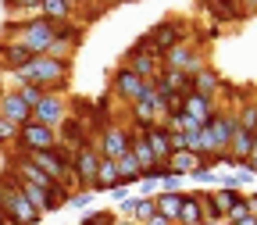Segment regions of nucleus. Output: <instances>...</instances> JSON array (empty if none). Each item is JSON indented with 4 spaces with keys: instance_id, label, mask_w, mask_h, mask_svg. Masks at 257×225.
I'll return each instance as SVG.
<instances>
[{
    "instance_id": "20e7f679",
    "label": "nucleus",
    "mask_w": 257,
    "mask_h": 225,
    "mask_svg": "<svg viewBox=\"0 0 257 225\" xmlns=\"http://www.w3.org/2000/svg\"><path fill=\"white\" fill-rule=\"evenodd\" d=\"M15 40L40 57V54H47L50 43H54V25H50L47 18H22V29H18Z\"/></svg>"
},
{
    "instance_id": "ddd939ff",
    "label": "nucleus",
    "mask_w": 257,
    "mask_h": 225,
    "mask_svg": "<svg viewBox=\"0 0 257 225\" xmlns=\"http://www.w3.org/2000/svg\"><path fill=\"white\" fill-rule=\"evenodd\" d=\"M218 100H211V96H200V93H189L186 96V104H182V115L189 122H197V125H207L214 115H218Z\"/></svg>"
},
{
    "instance_id": "b1692460",
    "label": "nucleus",
    "mask_w": 257,
    "mask_h": 225,
    "mask_svg": "<svg viewBox=\"0 0 257 225\" xmlns=\"http://www.w3.org/2000/svg\"><path fill=\"white\" fill-rule=\"evenodd\" d=\"M11 89L22 96V100H25L29 107H36V104L43 100V96H47V89H43V86H36V82H15Z\"/></svg>"
},
{
    "instance_id": "c756f323",
    "label": "nucleus",
    "mask_w": 257,
    "mask_h": 225,
    "mask_svg": "<svg viewBox=\"0 0 257 225\" xmlns=\"http://www.w3.org/2000/svg\"><path fill=\"white\" fill-rule=\"evenodd\" d=\"M89 200H93L89 189H75L72 197H68V207H79V211H82V207H89Z\"/></svg>"
},
{
    "instance_id": "ea45409f",
    "label": "nucleus",
    "mask_w": 257,
    "mask_h": 225,
    "mask_svg": "<svg viewBox=\"0 0 257 225\" xmlns=\"http://www.w3.org/2000/svg\"><path fill=\"white\" fill-rule=\"evenodd\" d=\"M253 140H257V133H253Z\"/></svg>"
},
{
    "instance_id": "423d86ee",
    "label": "nucleus",
    "mask_w": 257,
    "mask_h": 225,
    "mask_svg": "<svg viewBox=\"0 0 257 225\" xmlns=\"http://www.w3.org/2000/svg\"><path fill=\"white\" fill-rule=\"evenodd\" d=\"M57 133V143L61 147H68L72 154H79V150H86V147H93V133H89V125L82 122V118H75V115H64V122L54 129Z\"/></svg>"
},
{
    "instance_id": "473e14b6",
    "label": "nucleus",
    "mask_w": 257,
    "mask_h": 225,
    "mask_svg": "<svg viewBox=\"0 0 257 225\" xmlns=\"http://www.w3.org/2000/svg\"><path fill=\"white\" fill-rule=\"evenodd\" d=\"M246 172H250V175H257V150L246 157Z\"/></svg>"
},
{
    "instance_id": "cd10ccee",
    "label": "nucleus",
    "mask_w": 257,
    "mask_h": 225,
    "mask_svg": "<svg viewBox=\"0 0 257 225\" xmlns=\"http://www.w3.org/2000/svg\"><path fill=\"white\" fill-rule=\"evenodd\" d=\"M225 225H257V214H250V211L243 207V211H232L229 218H225Z\"/></svg>"
},
{
    "instance_id": "1a4fd4ad",
    "label": "nucleus",
    "mask_w": 257,
    "mask_h": 225,
    "mask_svg": "<svg viewBox=\"0 0 257 225\" xmlns=\"http://www.w3.org/2000/svg\"><path fill=\"white\" fill-rule=\"evenodd\" d=\"M64 115H68V100L57 96V93H47L43 100L32 107V122H36V125H47V129H57V125L64 122Z\"/></svg>"
},
{
    "instance_id": "79ce46f5",
    "label": "nucleus",
    "mask_w": 257,
    "mask_h": 225,
    "mask_svg": "<svg viewBox=\"0 0 257 225\" xmlns=\"http://www.w3.org/2000/svg\"><path fill=\"white\" fill-rule=\"evenodd\" d=\"M253 104H257V100H253Z\"/></svg>"
},
{
    "instance_id": "f3484780",
    "label": "nucleus",
    "mask_w": 257,
    "mask_h": 225,
    "mask_svg": "<svg viewBox=\"0 0 257 225\" xmlns=\"http://www.w3.org/2000/svg\"><path fill=\"white\" fill-rule=\"evenodd\" d=\"M111 189H118V161L100 157V168H96V179H93V193H111Z\"/></svg>"
},
{
    "instance_id": "5701e85b",
    "label": "nucleus",
    "mask_w": 257,
    "mask_h": 225,
    "mask_svg": "<svg viewBox=\"0 0 257 225\" xmlns=\"http://www.w3.org/2000/svg\"><path fill=\"white\" fill-rule=\"evenodd\" d=\"M68 197H72V193L64 189L61 182H50V186H47V207H43V214H54V211H61V207H68Z\"/></svg>"
},
{
    "instance_id": "f8f14e48",
    "label": "nucleus",
    "mask_w": 257,
    "mask_h": 225,
    "mask_svg": "<svg viewBox=\"0 0 257 225\" xmlns=\"http://www.w3.org/2000/svg\"><path fill=\"white\" fill-rule=\"evenodd\" d=\"M32 57H36V54H32L29 47H22L18 40H0V68H4L8 75L22 72Z\"/></svg>"
},
{
    "instance_id": "58836bf2",
    "label": "nucleus",
    "mask_w": 257,
    "mask_h": 225,
    "mask_svg": "<svg viewBox=\"0 0 257 225\" xmlns=\"http://www.w3.org/2000/svg\"><path fill=\"white\" fill-rule=\"evenodd\" d=\"M93 4H100V0H93Z\"/></svg>"
},
{
    "instance_id": "2f4dec72",
    "label": "nucleus",
    "mask_w": 257,
    "mask_h": 225,
    "mask_svg": "<svg viewBox=\"0 0 257 225\" xmlns=\"http://www.w3.org/2000/svg\"><path fill=\"white\" fill-rule=\"evenodd\" d=\"M143 225H175V221H168L165 214H157V211H154V214H150V218H147Z\"/></svg>"
},
{
    "instance_id": "4468645a",
    "label": "nucleus",
    "mask_w": 257,
    "mask_h": 225,
    "mask_svg": "<svg viewBox=\"0 0 257 225\" xmlns=\"http://www.w3.org/2000/svg\"><path fill=\"white\" fill-rule=\"evenodd\" d=\"M143 140H147V147H150V154H154V161H168L172 157V133H168V129L165 125H150L147 129V133H140Z\"/></svg>"
},
{
    "instance_id": "393cba45",
    "label": "nucleus",
    "mask_w": 257,
    "mask_h": 225,
    "mask_svg": "<svg viewBox=\"0 0 257 225\" xmlns=\"http://www.w3.org/2000/svg\"><path fill=\"white\" fill-rule=\"evenodd\" d=\"M236 125L246 129V133H257V104L253 100H246V104L236 107Z\"/></svg>"
},
{
    "instance_id": "f03ea898",
    "label": "nucleus",
    "mask_w": 257,
    "mask_h": 225,
    "mask_svg": "<svg viewBox=\"0 0 257 225\" xmlns=\"http://www.w3.org/2000/svg\"><path fill=\"white\" fill-rule=\"evenodd\" d=\"M147 93V82L128 68V64H118V68L111 72V96L118 104H125V107H133L140 96Z\"/></svg>"
},
{
    "instance_id": "f704fd0d",
    "label": "nucleus",
    "mask_w": 257,
    "mask_h": 225,
    "mask_svg": "<svg viewBox=\"0 0 257 225\" xmlns=\"http://www.w3.org/2000/svg\"><path fill=\"white\" fill-rule=\"evenodd\" d=\"M114 225H140V221H133V218H118Z\"/></svg>"
},
{
    "instance_id": "7ed1b4c3",
    "label": "nucleus",
    "mask_w": 257,
    "mask_h": 225,
    "mask_svg": "<svg viewBox=\"0 0 257 225\" xmlns=\"http://www.w3.org/2000/svg\"><path fill=\"white\" fill-rule=\"evenodd\" d=\"M150 43H154V50H157V57L161 54H168L172 47H179V43H186L189 40V29H186V22L182 18H165V22H157V25H150Z\"/></svg>"
},
{
    "instance_id": "bb28decb",
    "label": "nucleus",
    "mask_w": 257,
    "mask_h": 225,
    "mask_svg": "<svg viewBox=\"0 0 257 225\" xmlns=\"http://www.w3.org/2000/svg\"><path fill=\"white\" fill-rule=\"evenodd\" d=\"M4 4H8V11L15 15H29V11H40V0H4Z\"/></svg>"
},
{
    "instance_id": "9b49d317",
    "label": "nucleus",
    "mask_w": 257,
    "mask_h": 225,
    "mask_svg": "<svg viewBox=\"0 0 257 225\" xmlns=\"http://www.w3.org/2000/svg\"><path fill=\"white\" fill-rule=\"evenodd\" d=\"M0 118H4L8 125H15V129H22V125L32 122V107L22 100L15 89H8L4 96H0Z\"/></svg>"
},
{
    "instance_id": "aec40b11",
    "label": "nucleus",
    "mask_w": 257,
    "mask_h": 225,
    "mask_svg": "<svg viewBox=\"0 0 257 225\" xmlns=\"http://www.w3.org/2000/svg\"><path fill=\"white\" fill-rule=\"evenodd\" d=\"M125 64H128V68H133L143 82H147V79H154V75L161 72V57H157V54H128V57H125Z\"/></svg>"
},
{
    "instance_id": "6ab92c4d",
    "label": "nucleus",
    "mask_w": 257,
    "mask_h": 225,
    "mask_svg": "<svg viewBox=\"0 0 257 225\" xmlns=\"http://www.w3.org/2000/svg\"><path fill=\"white\" fill-rule=\"evenodd\" d=\"M218 89H221V75L211 68V64H204V68L193 75V93H200V96H218Z\"/></svg>"
},
{
    "instance_id": "412c9836",
    "label": "nucleus",
    "mask_w": 257,
    "mask_h": 225,
    "mask_svg": "<svg viewBox=\"0 0 257 225\" xmlns=\"http://www.w3.org/2000/svg\"><path fill=\"white\" fill-rule=\"evenodd\" d=\"M40 18L47 22H72L75 18V8L68 4V0H40Z\"/></svg>"
},
{
    "instance_id": "a878e982",
    "label": "nucleus",
    "mask_w": 257,
    "mask_h": 225,
    "mask_svg": "<svg viewBox=\"0 0 257 225\" xmlns=\"http://www.w3.org/2000/svg\"><path fill=\"white\" fill-rule=\"evenodd\" d=\"M114 221H118V214L111 207H104V211H89L79 225H114Z\"/></svg>"
},
{
    "instance_id": "0eeeda50",
    "label": "nucleus",
    "mask_w": 257,
    "mask_h": 225,
    "mask_svg": "<svg viewBox=\"0 0 257 225\" xmlns=\"http://www.w3.org/2000/svg\"><path fill=\"white\" fill-rule=\"evenodd\" d=\"M57 143V133L47 125H36V122H29L18 129V140H15V150H25V154H40V150H50Z\"/></svg>"
},
{
    "instance_id": "7c9ffc66",
    "label": "nucleus",
    "mask_w": 257,
    "mask_h": 225,
    "mask_svg": "<svg viewBox=\"0 0 257 225\" xmlns=\"http://www.w3.org/2000/svg\"><path fill=\"white\" fill-rule=\"evenodd\" d=\"M189 179H193V182H200V186H218V175H214L211 168H197Z\"/></svg>"
},
{
    "instance_id": "72a5a7b5",
    "label": "nucleus",
    "mask_w": 257,
    "mask_h": 225,
    "mask_svg": "<svg viewBox=\"0 0 257 225\" xmlns=\"http://www.w3.org/2000/svg\"><path fill=\"white\" fill-rule=\"evenodd\" d=\"M246 207H250V214H257V193H246Z\"/></svg>"
},
{
    "instance_id": "c9c22d12",
    "label": "nucleus",
    "mask_w": 257,
    "mask_h": 225,
    "mask_svg": "<svg viewBox=\"0 0 257 225\" xmlns=\"http://www.w3.org/2000/svg\"><path fill=\"white\" fill-rule=\"evenodd\" d=\"M200 225H225V221H200Z\"/></svg>"
},
{
    "instance_id": "6e6552de",
    "label": "nucleus",
    "mask_w": 257,
    "mask_h": 225,
    "mask_svg": "<svg viewBox=\"0 0 257 225\" xmlns=\"http://www.w3.org/2000/svg\"><path fill=\"white\" fill-rule=\"evenodd\" d=\"M96 168H100V154H96V140H93V147L79 150V154H75V161H72L75 189H89V193H93V179H96Z\"/></svg>"
},
{
    "instance_id": "39448f33",
    "label": "nucleus",
    "mask_w": 257,
    "mask_h": 225,
    "mask_svg": "<svg viewBox=\"0 0 257 225\" xmlns=\"http://www.w3.org/2000/svg\"><path fill=\"white\" fill-rule=\"evenodd\" d=\"M204 64L207 61H204V50L197 43H179L168 54H161V68H175V72H186V75H197Z\"/></svg>"
},
{
    "instance_id": "a19ab883",
    "label": "nucleus",
    "mask_w": 257,
    "mask_h": 225,
    "mask_svg": "<svg viewBox=\"0 0 257 225\" xmlns=\"http://www.w3.org/2000/svg\"><path fill=\"white\" fill-rule=\"evenodd\" d=\"M175 225H179V221H175Z\"/></svg>"
},
{
    "instance_id": "9d476101",
    "label": "nucleus",
    "mask_w": 257,
    "mask_h": 225,
    "mask_svg": "<svg viewBox=\"0 0 257 225\" xmlns=\"http://www.w3.org/2000/svg\"><path fill=\"white\" fill-rule=\"evenodd\" d=\"M128 136H133V133H128L125 125H111V129H104V133L96 136V154L118 161L121 154H128Z\"/></svg>"
},
{
    "instance_id": "4c0bfd02",
    "label": "nucleus",
    "mask_w": 257,
    "mask_h": 225,
    "mask_svg": "<svg viewBox=\"0 0 257 225\" xmlns=\"http://www.w3.org/2000/svg\"><path fill=\"white\" fill-rule=\"evenodd\" d=\"M0 225H8V221H4V214H0Z\"/></svg>"
},
{
    "instance_id": "a211bd4d",
    "label": "nucleus",
    "mask_w": 257,
    "mask_h": 225,
    "mask_svg": "<svg viewBox=\"0 0 257 225\" xmlns=\"http://www.w3.org/2000/svg\"><path fill=\"white\" fill-rule=\"evenodd\" d=\"M168 168H172L175 175L189 179L197 168H204V161H200V154H197V150H179V154H172V157H168Z\"/></svg>"
},
{
    "instance_id": "4be33fe9",
    "label": "nucleus",
    "mask_w": 257,
    "mask_h": 225,
    "mask_svg": "<svg viewBox=\"0 0 257 225\" xmlns=\"http://www.w3.org/2000/svg\"><path fill=\"white\" fill-rule=\"evenodd\" d=\"M182 193H186V189H182ZM182 193H154V207H157V214H165L168 221H179Z\"/></svg>"
},
{
    "instance_id": "dca6fc26",
    "label": "nucleus",
    "mask_w": 257,
    "mask_h": 225,
    "mask_svg": "<svg viewBox=\"0 0 257 225\" xmlns=\"http://www.w3.org/2000/svg\"><path fill=\"white\" fill-rule=\"evenodd\" d=\"M204 11L211 15V22H214V25H225V22L243 18V8H239V4H232V0H204Z\"/></svg>"
},
{
    "instance_id": "2eb2a0df",
    "label": "nucleus",
    "mask_w": 257,
    "mask_h": 225,
    "mask_svg": "<svg viewBox=\"0 0 257 225\" xmlns=\"http://www.w3.org/2000/svg\"><path fill=\"white\" fill-rule=\"evenodd\" d=\"M204 207H200V189H186L182 193V207H179V225H200Z\"/></svg>"
},
{
    "instance_id": "f257e3e1",
    "label": "nucleus",
    "mask_w": 257,
    "mask_h": 225,
    "mask_svg": "<svg viewBox=\"0 0 257 225\" xmlns=\"http://www.w3.org/2000/svg\"><path fill=\"white\" fill-rule=\"evenodd\" d=\"M68 75H72V61L40 54V57H32L22 72H15L11 82H36V86H43L47 93L64 96V89H68Z\"/></svg>"
},
{
    "instance_id": "c85d7f7f",
    "label": "nucleus",
    "mask_w": 257,
    "mask_h": 225,
    "mask_svg": "<svg viewBox=\"0 0 257 225\" xmlns=\"http://www.w3.org/2000/svg\"><path fill=\"white\" fill-rule=\"evenodd\" d=\"M15 140H18V129L0 118V147H15Z\"/></svg>"
},
{
    "instance_id": "e433bc0d",
    "label": "nucleus",
    "mask_w": 257,
    "mask_h": 225,
    "mask_svg": "<svg viewBox=\"0 0 257 225\" xmlns=\"http://www.w3.org/2000/svg\"><path fill=\"white\" fill-rule=\"evenodd\" d=\"M232 4H239V8H243V4H246V0H232Z\"/></svg>"
}]
</instances>
